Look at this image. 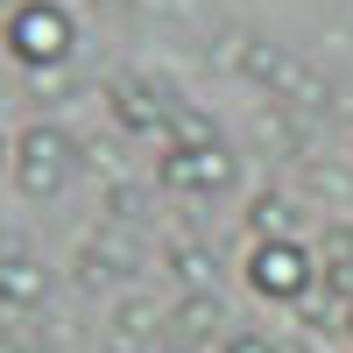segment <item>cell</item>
I'll return each instance as SVG.
<instances>
[{
    "label": "cell",
    "mask_w": 353,
    "mask_h": 353,
    "mask_svg": "<svg viewBox=\"0 0 353 353\" xmlns=\"http://www.w3.org/2000/svg\"><path fill=\"white\" fill-rule=\"evenodd\" d=\"M50 297V269H43V254H28V248H0V304L8 311H36Z\"/></svg>",
    "instance_id": "obj_6"
},
{
    "label": "cell",
    "mask_w": 353,
    "mask_h": 353,
    "mask_svg": "<svg viewBox=\"0 0 353 353\" xmlns=\"http://www.w3.org/2000/svg\"><path fill=\"white\" fill-rule=\"evenodd\" d=\"M14 184H21V198H57L71 184V170H78V141L64 134V128H50V121H36L21 141H14Z\"/></svg>",
    "instance_id": "obj_3"
},
{
    "label": "cell",
    "mask_w": 353,
    "mask_h": 353,
    "mask_svg": "<svg viewBox=\"0 0 353 353\" xmlns=\"http://www.w3.org/2000/svg\"><path fill=\"white\" fill-rule=\"evenodd\" d=\"M318 283V261L304 241H254L248 248V290L269 304H304Z\"/></svg>",
    "instance_id": "obj_4"
},
{
    "label": "cell",
    "mask_w": 353,
    "mask_h": 353,
    "mask_svg": "<svg viewBox=\"0 0 353 353\" xmlns=\"http://www.w3.org/2000/svg\"><path fill=\"white\" fill-rule=\"evenodd\" d=\"M0 353H28V346H21V339H0Z\"/></svg>",
    "instance_id": "obj_13"
},
{
    "label": "cell",
    "mask_w": 353,
    "mask_h": 353,
    "mask_svg": "<svg viewBox=\"0 0 353 353\" xmlns=\"http://www.w3.org/2000/svg\"><path fill=\"white\" fill-rule=\"evenodd\" d=\"M248 226H254V241H297V205L283 191H261L248 205Z\"/></svg>",
    "instance_id": "obj_9"
},
{
    "label": "cell",
    "mask_w": 353,
    "mask_h": 353,
    "mask_svg": "<svg viewBox=\"0 0 353 353\" xmlns=\"http://www.w3.org/2000/svg\"><path fill=\"white\" fill-rule=\"evenodd\" d=\"M226 353H276L261 332H226Z\"/></svg>",
    "instance_id": "obj_12"
},
{
    "label": "cell",
    "mask_w": 353,
    "mask_h": 353,
    "mask_svg": "<svg viewBox=\"0 0 353 353\" xmlns=\"http://www.w3.org/2000/svg\"><path fill=\"white\" fill-rule=\"evenodd\" d=\"M170 276L184 283V297H212V283H219V254L198 248V241H184V248H170Z\"/></svg>",
    "instance_id": "obj_8"
},
{
    "label": "cell",
    "mask_w": 353,
    "mask_h": 353,
    "mask_svg": "<svg viewBox=\"0 0 353 353\" xmlns=\"http://www.w3.org/2000/svg\"><path fill=\"white\" fill-rule=\"evenodd\" d=\"M163 318H170V311H163V304H156V297H128V304H121V311H113V332H121V339H128V346H141V339H149V332H156V325H163Z\"/></svg>",
    "instance_id": "obj_11"
},
{
    "label": "cell",
    "mask_w": 353,
    "mask_h": 353,
    "mask_svg": "<svg viewBox=\"0 0 353 353\" xmlns=\"http://www.w3.org/2000/svg\"><path fill=\"white\" fill-rule=\"evenodd\" d=\"M0 43H8V57L21 71H57V64H71V50H78V21L57 8V0H21L8 14V28H0Z\"/></svg>",
    "instance_id": "obj_2"
},
{
    "label": "cell",
    "mask_w": 353,
    "mask_h": 353,
    "mask_svg": "<svg viewBox=\"0 0 353 353\" xmlns=\"http://www.w3.org/2000/svg\"><path fill=\"white\" fill-rule=\"evenodd\" d=\"M170 325L184 332V339H212V332H226V304H219V290L212 297H184L170 311Z\"/></svg>",
    "instance_id": "obj_10"
},
{
    "label": "cell",
    "mask_w": 353,
    "mask_h": 353,
    "mask_svg": "<svg viewBox=\"0 0 353 353\" xmlns=\"http://www.w3.org/2000/svg\"><path fill=\"white\" fill-rule=\"evenodd\" d=\"M113 113H121V128H134V134H170V113H176V99H156V85H113Z\"/></svg>",
    "instance_id": "obj_7"
},
{
    "label": "cell",
    "mask_w": 353,
    "mask_h": 353,
    "mask_svg": "<svg viewBox=\"0 0 353 353\" xmlns=\"http://www.w3.org/2000/svg\"><path fill=\"white\" fill-rule=\"evenodd\" d=\"M0 163H14V141H0Z\"/></svg>",
    "instance_id": "obj_14"
},
{
    "label": "cell",
    "mask_w": 353,
    "mask_h": 353,
    "mask_svg": "<svg viewBox=\"0 0 353 353\" xmlns=\"http://www.w3.org/2000/svg\"><path fill=\"white\" fill-rule=\"evenodd\" d=\"M170 353H198V346H170Z\"/></svg>",
    "instance_id": "obj_15"
},
{
    "label": "cell",
    "mask_w": 353,
    "mask_h": 353,
    "mask_svg": "<svg viewBox=\"0 0 353 353\" xmlns=\"http://www.w3.org/2000/svg\"><path fill=\"white\" fill-rule=\"evenodd\" d=\"M226 57H233V71H241V78L269 85V92L290 99V106H332V85L318 78L304 57H290V50L261 43V36H226V43H219V64H226Z\"/></svg>",
    "instance_id": "obj_1"
},
{
    "label": "cell",
    "mask_w": 353,
    "mask_h": 353,
    "mask_svg": "<svg viewBox=\"0 0 353 353\" xmlns=\"http://www.w3.org/2000/svg\"><path fill=\"white\" fill-rule=\"evenodd\" d=\"M346 332H353V304H346Z\"/></svg>",
    "instance_id": "obj_16"
},
{
    "label": "cell",
    "mask_w": 353,
    "mask_h": 353,
    "mask_svg": "<svg viewBox=\"0 0 353 353\" xmlns=\"http://www.w3.org/2000/svg\"><path fill=\"white\" fill-rule=\"evenodd\" d=\"M233 170H241V163H233V149H226V141L170 149V156L156 163V176H163L170 191H226V184H233Z\"/></svg>",
    "instance_id": "obj_5"
}]
</instances>
